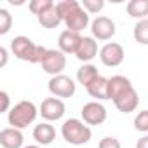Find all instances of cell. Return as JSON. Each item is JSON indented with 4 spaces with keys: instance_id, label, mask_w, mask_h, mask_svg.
<instances>
[{
    "instance_id": "obj_1",
    "label": "cell",
    "mask_w": 148,
    "mask_h": 148,
    "mask_svg": "<svg viewBox=\"0 0 148 148\" xmlns=\"http://www.w3.org/2000/svg\"><path fill=\"white\" fill-rule=\"evenodd\" d=\"M11 52L21 61L32 63V64H37V63L42 64L47 49L44 45H37L32 38L19 35V37H14L11 40Z\"/></svg>"
},
{
    "instance_id": "obj_2",
    "label": "cell",
    "mask_w": 148,
    "mask_h": 148,
    "mask_svg": "<svg viewBox=\"0 0 148 148\" xmlns=\"http://www.w3.org/2000/svg\"><path fill=\"white\" fill-rule=\"evenodd\" d=\"M61 136H63V139L66 143L75 145V146H80V145H86V143L91 141L92 131L80 119H68L61 125Z\"/></svg>"
},
{
    "instance_id": "obj_3",
    "label": "cell",
    "mask_w": 148,
    "mask_h": 148,
    "mask_svg": "<svg viewBox=\"0 0 148 148\" xmlns=\"http://www.w3.org/2000/svg\"><path fill=\"white\" fill-rule=\"evenodd\" d=\"M38 108L33 101H28V99H23L19 103H16L11 112L7 113V120H9V125L11 127H16V129H25L28 127L30 124L35 122L37 115H38Z\"/></svg>"
},
{
    "instance_id": "obj_4",
    "label": "cell",
    "mask_w": 148,
    "mask_h": 148,
    "mask_svg": "<svg viewBox=\"0 0 148 148\" xmlns=\"http://www.w3.org/2000/svg\"><path fill=\"white\" fill-rule=\"evenodd\" d=\"M47 87H49V92L54 98H59V99L71 98L73 94H75V91H77L75 80H73L71 77H68V75H63V73L61 75H56V77H51Z\"/></svg>"
},
{
    "instance_id": "obj_5",
    "label": "cell",
    "mask_w": 148,
    "mask_h": 148,
    "mask_svg": "<svg viewBox=\"0 0 148 148\" xmlns=\"http://www.w3.org/2000/svg\"><path fill=\"white\" fill-rule=\"evenodd\" d=\"M42 68L51 77L61 75L63 70L66 68V54L61 52L59 49H47L44 61H42Z\"/></svg>"
},
{
    "instance_id": "obj_6",
    "label": "cell",
    "mask_w": 148,
    "mask_h": 148,
    "mask_svg": "<svg viewBox=\"0 0 148 148\" xmlns=\"http://www.w3.org/2000/svg\"><path fill=\"white\" fill-rule=\"evenodd\" d=\"M38 112H40L42 119H45L47 122H54V120L63 119V115L66 112V106H64V101L63 99L52 96V98H45L40 103Z\"/></svg>"
},
{
    "instance_id": "obj_7",
    "label": "cell",
    "mask_w": 148,
    "mask_h": 148,
    "mask_svg": "<svg viewBox=\"0 0 148 148\" xmlns=\"http://www.w3.org/2000/svg\"><path fill=\"white\" fill-rule=\"evenodd\" d=\"M80 115H82V120L87 125H101L106 120L108 112L99 101H89V103H86L82 106Z\"/></svg>"
},
{
    "instance_id": "obj_8",
    "label": "cell",
    "mask_w": 148,
    "mask_h": 148,
    "mask_svg": "<svg viewBox=\"0 0 148 148\" xmlns=\"http://www.w3.org/2000/svg\"><path fill=\"white\" fill-rule=\"evenodd\" d=\"M124 58H125V51L117 42H108L99 49V59L105 66H110V68L119 66V64H122Z\"/></svg>"
},
{
    "instance_id": "obj_9",
    "label": "cell",
    "mask_w": 148,
    "mask_h": 148,
    "mask_svg": "<svg viewBox=\"0 0 148 148\" xmlns=\"http://www.w3.org/2000/svg\"><path fill=\"white\" fill-rule=\"evenodd\" d=\"M91 32H92V37L96 40L105 42V40H110L115 35L117 28H115V23H113L112 18H108V16H98L91 23Z\"/></svg>"
},
{
    "instance_id": "obj_10",
    "label": "cell",
    "mask_w": 148,
    "mask_h": 148,
    "mask_svg": "<svg viewBox=\"0 0 148 148\" xmlns=\"http://www.w3.org/2000/svg\"><path fill=\"white\" fill-rule=\"evenodd\" d=\"M63 23H64L66 30H71V32L80 33V32L86 30V28L89 26V23H91V19H89V12L84 11L82 5H79L75 11H71V12L63 19Z\"/></svg>"
},
{
    "instance_id": "obj_11",
    "label": "cell",
    "mask_w": 148,
    "mask_h": 148,
    "mask_svg": "<svg viewBox=\"0 0 148 148\" xmlns=\"http://www.w3.org/2000/svg\"><path fill=\"white\" fill-rule=\"evenodd\" d=\"M82 35L77 33V32H71V30H63L59 38H58V45H59V51L64 52V54H77L79 47H80V42H82Z\"/></svg>"
},
{
    "instance_id": "obj_12",
    "label": "cell",
    "mask_w": 148,
    "mask_h": 148,
    "mask_svg": "<svg viewBox=\"0 0 148 148\" xmlns=\"http://www.w3.org/2000/svg\"><path fill=\"white\" fill-rule=\"evenodd\" d=\"M113 105H115V108H117L119 112H122V113H131V112H134V110L138 108V105H139V96H138L136 89L131 87L129 91H125L124 94H120V96L113 101Z\"/></svg>"
},
{
    "instance_id": "obj_13",
    "label": "cell",
    "mask_w": 148,
    "mask_h": 148,
    "mask_svg": "<svg viewBox=\"0 0 148 148\" xmlns=\"http://www.w3.org/2000/svg\"><path fill=\"white\" fill-rule=\"evenodd\" d=\"M25 136L21 129L16 127H5L0 131V145L4 148H23Z\"/></svg>"
},
{
    "instance_id": "obj_14",
    "label": "cell",
    "mask_w": 148,
    "mask_h": 148,
    "mask_svg": "<svg viewBox=\"0 0 148 148\" xmlns=\"http://www.w3.org/2000/svg\"><path fill=\"white\" fill-rule=\"evenodd\" d=\"M75 56H77V59L82 61L84 64H86V63H91V61L98 56V40H96L94 37H84Z\"/></svg>"
},
{
    "instance_id": "obj_15",
    "label": "cell",
    "mask_w": 148,
    "mask_h": 148,
    "mask_svg": "<svg viewBox=\"0 0 148 148\" xmlns=\"http://www.w3.org/2000/svg\"><path fill=\"white\" fill-rule=\"evenodd\" d=\"M132 87L131 80L124 75H113L112 79H108V99L115 101L120 94H124L125 91H129Z\"/></svg>"
},
{
    "instance_id": "obj_16",
    "label": "cell",
    "mask_w": 148,
    "mask_h": 148,
    "mask_svg": "<svg viewBox=\"0 0 148 148\" xmlns=\"http://www.w3.org/2000/svg\"><path fill=\"white\" fill-rule=\"evenodd\" d=\"M33 139L37 141V145H51L56 139V129L54 125H51L49 122H42L38 125L33 127Z\"/></svg>"
},
{
    "instance_id": "obj_17",
    "label": "cell",
    "mask_w": 148,
    "mask_h": 148,
    "mask_svg": "<svg viewBox=\"0 0 148 148\" xmlns=\"http://www.w3.org/2000/svg\"><path fill=\"white\" fill-rule=\"evenodd\" d=\"M37 19H38V23H40L44 28H47V30L58 28V26L63 23V18H61V14H59V11H58L56 4L51 5V7H49L47 11H44L42 14H38Z\"/></svg>"
},
{
    "instance_id": "obj_18",
    "label": "cell",
    "mask_w": 148,
    "mask_h": 148,
    "mask_svg": "<svg viewBox=\"0 0 148 148\" xmlns=\"http://www.w3.org/2000/svg\"><path fill=\"white\" fill-rule=\"evenodd\" d=\"M87 92L91 98H94V101H103V99H108V79L105 77H98L92 84H89L87 87Z\"/></svg>"
},
{
    "instance_id": "obj_19",
    "label": "cell",
    "mask_w": 148,
    "mask_h": 148,
    "mask_svg": "<svg viewBox=\"0 0 148 148\" xmlns=\"http://www.w3.org/2000/svg\"><path fill=\"white\" fill-rule=\"evenodd\" d=\"M99 77V73H98V68L91 63H86L82 64L79 70H77V80L79 84H82L84 87H87L89 84H92L96 79Z\"/></svg>"
},
{
    "instance_id": "obj_20",
    "label": "cell",
    "mask_w": 148,
    "mask_h": 148,
    "mask_svg": "<svg viewBox=\"0 0 148 148\" xmlns=\"http://www.w3.org/2000/svg\"><path fill=\"white\" fill-rule=\"evenodd\" d=\"M127 14L138 21L148 19V0H131V2H127Z\"/></svg>"
},
{
    "instance_id": "obj_21",
    "label": "cell",
    "mask_w": 148,
    "mask_h": 148,
    "mask_svg": "<svg viewBox=\"0 0 148 148\" xmlns=\"http://www.w3.org/2000/svg\"><path fill=\"white\" fill-rule=\"evenodd\" d=\"M132 37L139 45H148V19H141L134 25Z\"/></svg>"
},
{
    "instance_id": "obj_22",
    "label": "cell",
    "mask_w": 148,
    "mask_h": 148,
    "mask_svg": "<svg viewBox=\"0 0 148 148\" xmlns=\"http://www.w3.org/2000/svg\"><path fill=\"white\" fill-rule=\"evenodd\" d=\"M79 5H80V2H77V0H61V2L56 4V7H58V11H59V14H61L63 19H64L71 11H75Z\"/></svg>"
},
{
    "instance_id": "obj_23",
    "label": "cell",
    "mask_w": 148,
    "mask_h": 148,
    "mask_svg": "<svg viewBox=\"0 0 148 148\" xmlns=\"http://www.w3.org/2000/svg\"><path fill=\"white\" fill-rule=\"evenodd\" d=\"M51 5H54L52 0H32V2L28 4V9L32 11V14L38 16V14H42L44 11H47Z\"/></svg>"
},
{
    "instance_id": "obj_24",
    "label": "cell",
    "mask_w": 148,
    "mask_h": 148,
    "mask_svg": "<svg viewBox=\"0 0 148 148\" xmlns=\"http://www.w3.org/2000/svg\"><path fill=\"white\" fill-rule=\"evenodd\" d=\"M134 129L139 132H148V110H141L134 117Z\"/></svg>"
},
{
    "instance_id": "obj_25",
    "label": "cell",
    "mask_w": 148,
    "mask_h": 148,
    "mask_svg": "<svg viewBox=\"0 0 148 148\" xmlns=\"http://www.w3.org/2000/svg\"><path fill=\"white\" fill-rule=\"evenodd\" d=\"M12 26V16L7 9H0V35L9 33Z\"/></svg>"
},
{
    "instance_id": "obj_26",
    "label": "cell",
    "mask_w": 148,
    "mask_h": 148,
    "mask_svg": "<svg viewBox=\"0 0 148 148\" xmlns=\"http://www.w3.org/2000/svg\"><path fill=\"white\" fill-rule=\"evenodd\" d=\"M80 5H82L84 11H87L89 14H96V12H99V11L105 7V2H103V0H82Z\"/></svg>"
},
{
    "instance_id": "obj_27",
    "label": "cell",
    "mask_w": 148,
    "mask_h": 148,
    "mask_svg": "<svg viewBox=\"0 0 148 148\" xmlns=\"http://www.w3.org/2000/svg\"><path fill=\"white\" fill-rule=\"evenodd\" d=\"M98 148H122V145H120V141H119L117 138L106 136V138H103V139L99 141Z\"/></svg>"
},
{
    "instance_id": "obj_28",
    "label": "cell",
    "mask_w": 148,
    "mask_h": 148,
    "mask_svg": "<svg viewBox=\"0 0 148 148\" xmlns=\"http://www.w3.org/2000/svg\"><path fill=\"white\" fill-rule=\"evenodd\" d=\"M0 101H2V106H0V112L2 113H9L11 112V96L7 91H0Z\"/></svg>"
},
{
    "instance_id": "obj_29",
    "label": "cell",
    "mask_w": 148,
    "mask_h": 148,
    "mask_svg": "<svg viewBox=\"0 0 148 148\" xmlns=\"http://www.w3.org/2000/svg\"><path fill=\"white\" fill-rule=\"evenodd\" d=\"M0 58H2V59H0V68H4L7 64V58H9V52H7V49L4 45L0 47Z\"/></svg>"
},
{
    "instance_id": "obj_30",
    "label": "cell",
    "mask_w": 148,
    "mask_h": 148,
    "mask_svg": "<svg viewBox=\"0 0 148 148\" xmlns=\"http://www.w3.org/2000/svg\"><path fill=\"white\" fill-rule=\"evenodd\" d=\"M136 148H148V134L138 139V143H136Z\"/></svg>"
},
{
    "instance_id": "obj_31",
    "label": "cell",
    "mask_w": 148,
    "mask_h": 148,
    "mask_svg": "<svg viewBox=\"0 0 148 148\" xmlns=\"http://www.w3.org/2000/svg\"><path fill=\"white\" fill-rule=\"evenodd\" d=\"M23 148H40L38 145H26V146H23Z\"/></svg>"
}]
</instances>
